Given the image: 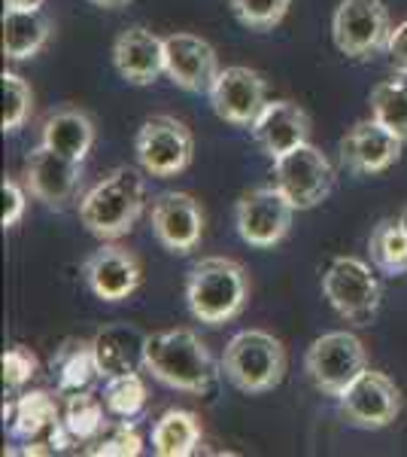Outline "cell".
<instances>
[{"label":"cell","instance_id":"24","mask_svg":"<svg viewBox=\"0 0 407 457\" xmlns=\"http://www.w3.org/2000/svg\"><path fill=\"white\" fill-rule=\"evenodd\" d=\"M201 418L189 409H167L152 427V452L159 457H189L201 445Z\"/></svg>","mask_w":407,"mask_h":457},{"label":"cell","instance_id":"22","mask_svg":"<svg viewBox=\"0 0 407 457\" xmlns=\"http://www.w3.org/2000/svg\"><path fill=\"white\" fill-rule=\"evenodd\" d=\"M107 405L101 396L79 390V394L68 396L64 415L58 418V424L52 427V448H68L79 445V442H92L98 433L107 427Z\"/></svg>","mask_w":407,"mask_h":457},{"label":"cell","instance_id":"5","mask_svg":"<svg viewBox=\"0 0 407 457\" xmlns=\"http://www.w3.org/2000/svg\"><path fill=\"white\" fill-rule=\"evenodd\" d=\"M322 296L350 323H371L383 302V287L374 269L359 256H335L322 275Z\"/></svg>","mask_w":407,"mask_h":457},{"label":"cell","instance_id":"31","mask_svg":"<svg viewBox=\"0 0 407 457\" xmlns=\"http://www.w3.org/2000/svg\"><path fill=\"white\" fill-rule=\"evenodd\" d=\"M234 19L240 21L249 31H273L277 25H283V19L289 16V6L292 0H228Z\"/></svg>","mask_w":407,"mask_h":457},{"label":"cell","instance_id":"30","mask_svg":"<svg viewBox=\"0 0 407 457\" xmlns=\"http://www.w3.org/2000/svg\"><path fill=\"white\" fill-rule=\"evenodd\" d=\"M4 113H0V129L6 135H16L19 129H25L28 116L34 110V92L28 86L25 77H19L16 71H4Z\"/></svg>","mask_w":407,"mask_h":457},{"label":"cell","instance_id":"29","mask_svg":"<svg viewBox=\"0 0 407 457\" xmlns=\"http://www.w3.org/2000/svg\"><path fill=\"white\" fill-rule=\"evenodd\" d=\"M101 400L113 418L131 421V418H137L140 411L146 409L150 390H146V381L140 372H125V375H113V378L103 381Z\"/></svg>","mask_w":407,"mask_h":457},{"label":"cell","instance_id":"18","mask_svg":"<svg viewBox=\"0 0 407 457\" xmlns=\"http://www.w3.org/2000/svg\"><path fill=\"white\" fill-rule=\"evenodd\" d=\"M249 135H253L256 146L265 156L277 159L310 141V116L295 101H268L253 122V129H249Z\"/></svg>","mask_w":407,"mask_h":457},{"label":"cell","instance_id":"23","mask_svg":"<svg viewBox=\"0 0 407 457\" xmlns=\"http://www.w3.org/2000/svg\"><path fill=\"white\" fill-rule=\"evenodd\" d=\"M52 21L43 10H10L4 6V55L10 62H28L46 49Z\"/></svg>","mask_w":407,"mask_h":457},{"label":"cell","instance_id":"3","mask_svg":"<svg viewBox=\"0 0 407 457\" xmlns=\"http://www.w3.org/2000/svg\"><path fill=\"white\" fill-rule=\"evenodd\" d=\"M249 302V275L232 256H204L186 275L189 314L207 327H222L243 314Z\"/></svg>","mask_w":407,"mask_h":457},{"label":"cell","instance_id":"12","mask_svg":"<svg viewBox=\"0 0 407 457\" xmlns=\"http://www.w3.org/2000/svg\"><path fill=\"white\" fill-rule=\"evenodd\" d=\"M21 177L37 202H43L52 211H64L77 202L79 187H83V162L61 156L46 144H37L28 153Z\"/></svg>","mask_w":407,"mask_h":457},{"label":"cell","instance_id":"17","mask_svg":"<svg viewBox=\"0 0 407 457\" xmlns=\"http://www.w3.org/2000/svg\"><path fill=\"white\" fill-rule=\"evenodd\" d=\"M404 141L398 135H392L389 129H383L374 116L362 120L340 137V162L350 174L356 177H371L389 171L402 156Z\"/></svg>","mask_w":407,"mask_h":457},{"label":"cell","instance_id":"34","mask_svg":"<svg viewBox=\"0 0 407 457\" xmlns=\"http://www.w3.org/2000/svg\"><path fill=\"white\" fill-rule=\"evenodd\" d=\"M0 198H4V211H0V226L12 228L21 223L28 211V187H21L16 177H4L0 183Z\"/></svg>","mask_w":407,"mask_h":457},{"label":"cell","instance_id":"26","mask_svg":"<svg viewBox=\"0 0 407 457\" xmlns=\"http://www.w3.org/2000/svg\"><path fill=\"white\" fill-rule=\"evenodd\" d=\"M52 366H55V372H58V394L61 396L88 390L92 381L101 375L92 342H68L58 351V357L52 360Z\"/></svg>","mask_w":407,"mask_h":457},{"label":"cell","instance_id":"19","mask_svg":"<svg viewBox=\"0 0 407 457\" xmlns=\"http://www.w3.org/2000/svg\"><path fill=\"white\" fill-rule=\"evenodd\" d=\"M113 68L128 86H152L165 73V37L150 28H128L113 43Z\"/></svg>","mask_w":407,"mask_h":457},{"label":"cell","instance_id":"38","mask_svg":"<svg viewBox=\"0 0 407 457\" xmlns=\"http://www.w3.org/2000/svg\"><path fill=\"white\" fill-rule=\"evenodd\" d=\"M398 220H402V226H404V228H407V208H404V211H402V213H398Z\"/></svg>","mask_w":407,"mask_h":457},{"label":"cell","instance_id":"21","mask_svg":"<svg viewBox=\"0 0 407 457\" xmlns=\"http://www.w3.org/2000/svg\"><path fill=\"white\" fill-rule=\"evenodd\" d=\"M40 144L49 150L85 162L94 146V120L83 107H58L40 125Z\"/></svg>","mask_w":407,"mask_h":457},{"label":"cell","instance_id":"9","mask_svg":"<svg viewBox=\"0 0 407 457\" xmlns=\"http://www.w3.org/2000/svg\"><path fill=\"white\" fill-rule=\"evenodd\" d=\"M273 183L298 211L322 204L335 189V168L329 156L313 144H301L295 150L273 159Z\"/></svg>","mask_w":407,"mask_h":457},{"label":"cell","instance_id":"33","mask_svg":"<svg viewBox=\"0 0 407 457\" xmlns=\"http://www.w3.org/2000/svg\"><path fill=\"white\" fill-rule=\"evenodd\" d=\"M0 363H4V387L6 390H21L37 375V370H40L37 353L21 348V345L4 351V360H0Z\"/></svg>","mask_w":407,"mask_h":457},{"label":"cell","instance_id":"15","mask_svg":"<svg viewBox=\"0 0 407 457\" xmlns=\"http://www.w3.org/2000/svg\"><path fill=\"white\" fill-rule=\"evenodd\" d=\"M219 55L204 37L176 31L165 37V77L189 95H210L219 79Z\"/></svg>","mask_w":407,"mask_h":457},{"label":"cell","instance_id":"36","mask_svg":"<svg viewBox=\"0 0 407 457\" xmlns=\"http://www.w3.org/2000/svg\"><path fill=\"white\" fill-rule=\"evenodd\" d=\"M10 10H43L46 0H4Z\"/></svg>","mask_w":407,"mask_h":457},{"label":"cell","instance_id":"4","mask_svg":"<svg viewBox=\"0 0 407 457\" xmlns=\"http://www.w3.org/2000/svg\"><path fill=\"white\" fill-rule=\"evenodd\" d=\"M222 375L240 394L258 396L283 385L289 370L286 345L265 329H240L222 351Z\"/></svg>","mask_w":407,"mask_h":457},{"label":"cell","instance_id":"13","mask_svg":"<svg viewBox=\"0 0 407 457\" xmlns=\"http://www.w3.org/2000/svg\"><path fill=\"white\" fill-rule=\"evenodd\" d=\"M83 278L92 296L101 302H125L134 296L143 281V262L119 241H101V247L85 256Z\"/></svg>","mask_w":407,"mask_h":457},{"label":"cell","instance_id":"14","mask_svg":"<svg viewBox=\"0 0 407 457\" xmlns=\"http://www.w3.org/2000/svg\"><path fill=\"white\" fill-rule=\"evenodd\" d=\"M152 235L167 253L186 256L204 235V208L195 195L189 193H161L152 198L150 208Z\"/></svg>","mask_w":407,"mask_h":457},{"label":"cell","instance_id":"1","mask_svg":"<svg viewBox=\"0 0 407 457\" xmlns=\"http://www.w3.org/2000/svg\"><path fill=\"white\" fill-rule=\"evenodd\" d=\"M143 372H150L159 385L183 394H207L222 375V363L213 360L201 336L186 327L161 329L146 336Z\"/></svg>","mask_w":407,"mask_h":457},{"label":"cell","instance_id":"25","mask_svg":"<svg viewBox=\"0 0 407 457\" xmlns=\"http://www.w3.org/2000/svg\"><path fill=\"white\" fill-rule=\"evenodd\" d=\"M4 418L10 421V433L16 439H37L40 433L52 430L58 424V403L46 390H31V394L16 396L4 409Z\"/></svg>","mask_w":407,"mask_h":457},{"label":"cell","instance_id":"10","mask_svg":"<svg viewBox=\"0 0 407 457\" xmlns=\"http://www.w3.org/2000/svg\"><path fill=\"white\" fill-rule=\"evenodd\" d=\"M295 204L280 193L277 183L271 187H256L240 195L234 208V226L243 245L256 250H271L289 235L295 220Z\"/></svg>","mask_w":407,"mask_h":457},{"label":"cell","instance_id":"7","mask_svg":"<svg viewBox=\"0 0 407 457\" xmlns=\"http://www.w3.org/2000/svg\"><path fill=\"white\" fill-rule=\"evenodd\" d=\"M368 370V351L359 336L335 329L316 338L305 353V372L313 387L325 396L344 394L362 372Z\"/></svg>","mask_w":407,"mask_h":457},{"label":"cell","instance_id":"16","mask_svg":"<svg viewBox=\"0 0 407 457\" xmlns=\"http://www.w3.org/2000/svg\"><path fill=\"white\" fill-rule=\"evenodd\" d=\"M210 107L222 122L238 125V129H253L258 113L268 104V83L253 68H222L219 79L210 88Z\"/></svg>","mask_w":407,"mask_h":457},{"label":"cell","instance_id":"37","mask_svg":"<svg viewBox=\"0 0 407 457\" xmlns=\"http://www.w3.org/2000/svg\"><path fill=\"white\" fill-rule=\"evenodd\" d=\"M92 6H98V10H122V6H131L134 0H88Z\"/></svg>","mask_w":407,"mask_h":457},{"label":"cell","instance_id":"20","mask_svg":"<svg viewBox=\"0 0 407 457\" xmlns=\"http://www.w3.org/2000/svg\"><path fill=\"white\" fill-rule=\"evenodd\" d=\"M92 345H94V357H98L101 378H113V375L143 370L146 333L131 327V323L103 327L101 333L92 338Z\"/></svg>","mask_w":407,"mask_h":457},{"label":"cell","instance_id":"35","mask_svg":"<svg viewBox=\"0 0 407 457\" xmlns=\"http://www.w3.org/2000/svg\"><path fill=\"white\" fill-rule=\"evenodd\" d=\"M387 55H389V64L395 68V73L407 77V19L402 21V25L392 28Z\"/></svg>","mask_w":407,"mask_h":457},{"label":"cell","instance_id":"2","mask_svg":"<svg viewBox=\"0 0 407 457\" xmlns=\"http://www.w3.org/2000/svg\"><path fill=\"white\" fill-rule=\"evenodd\" d=\"M146 174L143 168L119 165L103 174L79 198V223L98 241H119L146 211Z\"/></svg>","mask_w":407,"mask_h":457},{"label":"cell","instance_id":"32","mask_svg":"<svg viewBox=\"0 0 407 457\" xmlns=\"http://www.w3.org/2000/svg\"><path fill=\"white\" fill-rule=\"evenodd\" d=\"M143 452V439H140L137 427L131 421H119L116 427H110L107 436L101 442H94V448L88 454L94 457H137Z\"/></svg>","mask_w":407,"mask_h":457},{"label":"cell","instance_id":"11","mask_svg":"<svg viewBox=\"0 0 407 457\" xmlns=\"http://www.w3.org/2000/svg\"><path fill=\"white\" fill-rule=\"evenodd\" d=\"M402 390L387 372L365 370L338 396V411L356 430H387L402 415Z\"/></svg>","mask_w":407,"mask_h":457},{"label":"cell","instance_id":"6","mask_svg":"<svg viewBox=\"0 0 407 457\" xmlns=\"http://www.w3.org/2000/svg\"><path fill=\"white\" fill-rule=\"evenodd\" d=\"M137 165L155 180L180 177L195 159V137L176 116H150L134 135Z\"/></svg>","mask_w":407,"mask_h":457},{"label":"cell","instance_id":"27","mask_svg":"<svg viewBox=\"0 0 407 457\" xmlns=\"http://www.w3.org/2000/svg\"><path fill=\"white\" fill-rule=\"evenodd\" d=\"M368 250H371V262L380 275H407V228L402 226V220H380L368 238Z\"/></svg>","mask_w":407,"mask_h":457},{"label":"cell","instance_id":"28","mask_svg":"<svg viewBox=\"0 0 407 457\" xmlns=\"http://www.w3.org/2000/svg\"><path fill=\"white\" fill-rule=\"evenodd\" d=\"M371 116L407 144V79H383L368 98Z\"/></svg>","mask_w":407,"mask_h":457},{"label":"cell","instance_id":"8","mask_svg":"<svg viewBox=\"0 0 407 457\" xmlns=\"http://www.w3.org/2000/svg\"><path fill=\"white\" fill-rule=\"evenodd\" d=\"M392 37L389 6L383 0H340L331 16V40L346 58H374L387 53Z\"/></svg>","mask_w":407,"mask_h":457}]
</instances>
